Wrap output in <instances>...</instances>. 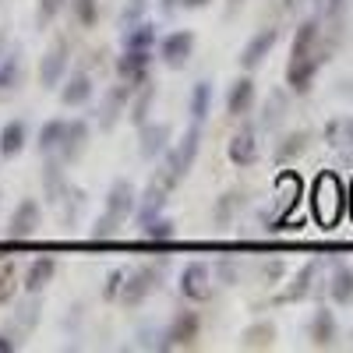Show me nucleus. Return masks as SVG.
Returning <instances> with one entry per match:
<instances>
[{
  "mask_svg": "<svg viewBox=\"0 0 353 353\" xmlns=\"http://www.w3.org/2000/svg\"><path fill=\"white\" fill-rule=\"evenodd\" d=\"M343 209H346V194H343L339 176L336 173H318V181L311 188V212H314L318 226L332 230L343 219Z\"/></svg>",
  "mask_w": 353,
  "mask_h": 353,
  "instance_id": "1",
  "label": "nucleus"
},
{
  "mask_svg": "<svg viewBox=\"0 0 353 353\" xmlns=\"http://www.w3.org/2000/svg\"><path fill=\"white\" fill-rule=\"evenodd\" d=\"M301 191H304V184H301L297 173H279L276 176V205H272V212L265 216V223H269L272 233H279V230H301V219H290L293 209L301 205Z\"/></svg>",
  "mask_w": 353,
  "mask_h": 353,
  "instance_id": "2",
  "label": "nucleus"
},
{
  "mask_svg": "<svg viewBox=\"0 0 353 353\" xmlns=\"http://www.w3.org/2000/svg\"><path fill=\"white\" fill-rule=\"evenodd\" d=\"M212 293H216V276H212L209 265H205V261L184 265V272H181V297L194 301V304H205V301H212Z\"/></svg>",
  "mask_w": 353,
  "mask_h": 353,
  "instance_id": "3",
  "label": "nucleus"
},
{
  "mask_svg": "<svg viewBox=\"0 0 353 353\" xmlns=\"http://www.w3.org/2000/svg\"><path fill=\"white\" fill-rule=\"evenodd\" d=\"M198 145H201V124H191L184 134H181V141L170 149V156H166V170L176 176V181H184L188 176V170L194 166V159H198Z\"/></svg>",
  "mask_w": 353,
  "mask_h": 353,
  "instance_id": "4",
  "label": "nucleus"
},
{
  "mask_svg": "<svg viewBox=\"0 0 353 353\" xmlns=\"http://www.w3.org/2000/svg\"><path fill=\"white\" fill-rule=\"evenodd\" d=\"M159 269L156 265H149V269H134L131 276H124V286H121V304H128V307H138V304H145V297H152V290L159 286Z\"/></svg>",
  "mask_w": 353,
  "mask_h": 353,
  "instance_id": "5",
  "label": "nucleus"
},
{
  "mask_svg": "<svg viewBox=\"0 0 353 353\" xmlns=\"http://www.w3.org/2000/svg\"><path fill=\"white\" fill-rule=\"evenodd\" d=\"M201 332V314L198 311H176L173 321L163 329V346L159 350H173V346H188L194 343Z\"/></svg>",
  "mask_w": 353,
  "mask_h": 353,
  "instance_id": "6",
  "label": "nucleus"
},
{
  "mask_svg": "<svg viewBox=\"0 0 353 353\" xmlns=\"http://www.w3.org/2000/svg\"><path fill=\"white\" fill-rule=\"evenodd\" d=\"M226 156H230V163H233V166H254V163H258V156H261L258 128L244 124L237 134L230 138V145H226Z\"/></svg>",
  "mask_w": 353,
  "mask_h": 353,
  "instance_id": "7",
  "label": "nucleus"
},
{
  "mask_svg": "<svg viewBox=\"0 0 353 353\" xmlns=\"http://www.w3.org/2000/svg\"><path fill=\"white\" fill-rule=\"evenodd\" d=\"M318 279H321V258H311L307 265H301V272L293 276L290 286L279 293V301H283V304H297V301L311 297L314 286H318Z\"/></svg>",
  "mask_w": 353,
  "mask_h": 353,
  "instance_id": "8",
  "label": "nucleus"
},
{
  "mask_svg": "<svg viewBox=\"0 0 353 353\" xmlns=\"http://www.w3.org/2000/svg\"><path fill=\"white\" fill-rule=\"evenodd\" d=\"M279 43V28H258V32L248 39V46L241 50V68L244 71H254V68H261L265 64V57L272 53V46Z\"/></svg>",
  "mask_w": 353,
  "mask_h": 353,
  "instance_id": "9",
  "label": "nucleus"
},
{
  "mask_svg": "<svg viewBox=\"0 0 353 353\" xmlns=\"http://www.w3.org/2000/svg\"><path fill=\"white\" fill-rule=\"evenodd\" d=\"M152 68V50H124V57H117V78L128 85H145Z\"/></svg>",
  "mask_w": 353,
  "mask_h": 353,
  "instance_id": "10",
  "label": "nucleus"
},
{
  "mask_svg": "<svg viewBox=\"0 0 353 353\" xmlns=\"http://www.w3.org/2000/svg\"><path fill=\"white\" fill-rule=\"evenodd\" d=\"M191 53H194V36L184 32V28H176V32H170L163 43H159V57H163V64L173 68V71H181L188 61H191Z\"/></svg>",
  "mask_w": 353,
  "mask_h": 353,
  "instance_id": "11",
  "label": "nucleus"
},
{
  "mask_svg": "<svg viewBox=\"0 0 353 353\" xmlns=\"http://www.w3.org/2000/svg\"><path fill=\"white\" fill-rule=\"evenodd\" d=\"M64 74H68V43L61 39V43H53L43 53V61H39V81H43V88H57V85L64 81Z\"/></svg>",
  "mask_w": 353,
  "mask_h": 353,
  "instance_id": "12",
  "label": "nucleus"
},
{
  "mask_svg": "<svg viewBox=\"0 0 353 353\" xmlns=\"http://www.w3.org/2000/svg\"><path fill=\"white\" fill-rule=\"evenodd\" d=\"M39 223H43V209H39V201L25 198V201H18V209H14V216H11V226H8V233H11L14 241L36 237Z\"/></svg>",
  "mask_w": 353,
  "mask_h": 353,
  "instance_id": "13",
  "label": "nucleus"
},
{
  "mask_svg": "<svg viewBox=\"0 0 353 353\" xmlns=\"http://www.w3.org/2000/svg\"><path fill=\"white\" fill-rule=\"evenodd\" d=\"M321 134H325V145L332 152H339L346 163H353V117H346V113L332 117Z\"/></svg>",
  "mask_w": 353,
  "mask_h": 353,
  "instance_id": "14",
  "label": "nucleus"
},
{
  "mask_svg": "<svg viewBox=\"0 0 353 353\" xmlns=\"http://www.w3.org/2000/svg\"><path fill=\"white\" fill-rule=\"evenodd\" d=\"M307 339L314 343V346H332L336 339H339V321H336V314L321 304V307H314V314H311V321H307Z\"/></svg>",
  "mask_w": 353,
  "mask_h": 353,
  "instance_id": "15",
  "label": "nucleus"
},
{
  "mask_svg": "<svg viewBox=\"0 0 353 353\" xmlns=\"http://www.w3.org/2000/svg\"><path fill=\"white\" fill-rule=\"evenodd\" d=\"M128 99H131V85H128V81L113 85L110 92L103 96V103H99V128H103V131H110V128L117 124V117L128 110Z\"/></svg>",
  "mask_w": 353,
  "mask_h": 353,
  "instance_id": "16",
  "label": "nucleus"
},
{
  "mask_svg": "<svg viewBox=\"0 0 353 353\" xmlns=\"http://www.w3.org/2000/svg\"><path fill=\"white\" fill-rule=\"evenodd\" d=\"M43 188H46V201L50 205H64L71 188H68V176H64V163L46 156V166H43Z\"/></svg>",
  "mask_w": 353,
  "mask_h": 353,
  "instance_id": "17",
  "label": "nucleus"
},
{
  "mask_svg": "<svg viewBox=\"0 0 353 353\" xmlns=\"http://www.w3.org/2000/svg\"><path fill=\"white\" fill-rule=\"evenodd\" d=\"M138 131H141V134H138V152H141V159H156V156H163V152L170 149V128H166V124H149V121H145Z\"/></svg>",
  "mask_w": 353,
  "mask_h": 353,
  "instance_id": "18",
  "label": "nucleus"
},
{
  "mask_svg": "<svg viewBox=\"0 0 353 353\" xmlns=\"http://www.w3.org/2000/svg\"><path fill=\"white\" fill-rule=\"evenodd\" d=\"M251 106H254V81H251V74H241L226 88V113L244 117V113H251Z\"/></svg>",
  "mask_w": 353,
  "mask_h": 353,
  "instance_id": "19",
  "label": "nucleus"
},
{
  "mask_svg": "<svg viewBox=\"0 0 353 353\" xmlns=\"http://www.w3.org/2000/svg\"><path fill=\"white\" fill-rule=\"evenodd\" d=\"M85 149H88V124H85V121H68L61 152H57V156H61V163H74Z\"/></svg>",
  "mask_w": 353,
  "mask_h": 353,
  "instance_id": "20",
  "label": "nucleus"
},
{
  "mask_svg": "<svg viewBox=\"0 0 353 353\" xmlns=\"http://www.w3.org/2000/svg\"><path fill=\"white\" fill-rule=\"evenodd\" d=\"M134 198H138V194H134V184H131V181H113L110 191H106V212L128 219V216L134 212Z\"/></svg>",
  "mask_w": 353,
  "mask_h": 353,
  "instance_id": "21",
  "label": "nucleus"
},
{
  "mask_svg": "<svg viewBox=\"0 0 353 353\" xmlns=\"http://www.w3.org/2000/svg\"><path fill=\"white\" fill-rule=\"evenodd\" d=\"M325 290H329V297L336 301V304H353V269L350 265H332V272H329V279H325Z\"/></svg>",
  "mask_w": 353,
  "mask_h": 353,
  "instance_id": "22",
  "label": "nucleus"
},
{
  "mask_svg": "<svg viewBox=\"0 0 353 353\" xmlns=\"http://www.w3.org/2000/svg\"><path fill=\"white\" fill-rule=\"evenodd\" d=\"M92 78H88L85 71H78V74H71L68 81H61V103L64 106H85L88 99H92Z\"/></svg>",
  "mask_w": 353,
  "mask_h": 353,
  "instance_id": "23",
  "label": "nucleus"
},
{
  "mask_svg": "<svg viewBox=\"0 0 353 353\" xmlns=\"http://www.w3.org/2000/svg\"><path fill=\"white\" fill-rule=\"evenodd\" d=\"M21 85V50H4L0 57V99H8Z\"/></svg>",
  "mask_w": 353,
  "mask_h": 353,
  "instance_id": "24",
  "label": "nucleus"
},
{
  "mask_svg": "<svg viewBox=\"0 0 353 353\" xmlns=\"http://www.w3.org/2000/svg\"><path fill=\"white\" fill-rule=\"evenodd\" d=\"M286 110H290V92H283V88L269 92V99H265V106H261V121H258V128H261V131H276V128L283 124Z\"/></svg>",
  "mask_w": 353,
  "mask_h": 353,
  "instance_id": "25",
  "label": "nucleus"
},
{
  "mask_svg": "<svg viewBox=\"0 0 353 353\" xmlns=\"http://www.w3.org/2000/svg\"><path fill=\"white\" fill-rule=\"evenodd\" d=\"M25 141H28V128H25V121H8L4 128H0V156H4V159L21 156Z\"/></svg>",
  "mask_w": 353,
  "mask_h": 353,
  "instance_id": "26",
  "label": "nucleus"
},
{
  "mask_svg": "<svg viewBox=\"0 0 353 353\" xmlns=\"http://www.w3.org/2000/svg\"><path fill=\"white\" fill-rule=\"evenodd\" d=\"M121 46L124 50H152L156 46V25L152 21H134V25H128L124 32H121Z\"/></svg>",
  "mask_w": 353,
  "mask_h": 353,
  "instance_id": "27",
  "label": "nucleus"
},
{
  "mask_svg": "<svg viewBox=\"0 0 353 353\" xmlns=\"http://www.w3.org/2000/svg\"><path fill=\"white\" fill-rule=\"evenodd\" d=\"M64 131H68V121H46L43 128H39V138H36V145H39V152L43 156H57L61 152V141H64Z\"/></svg>",
  "mask_w": 353,
  "mask_h": 353,
  "instance_id": "28",
  "label": "nucleus"
},
{
  "mask_svg": "<svg viewBox=\"0 0 353 353\" xmlns=\"http://www.w3.org/2000/svg\"><path fill=\"white\" fill-rule=\"evenodd\" d=\"M307 145H311V134H307V131H293V134H286V138L276 145V163L283 166V163L301 159V156L307 152Z\"/></svg>",
  "mask_w": 353,
  "mask_h": 353,
  "instance_id": "29",
  "label": "nucleus"
},
{
  "mask_svg": "<svg viewBox=\"0 0 353 353\" xmlns=\"http://www.w3.org/2000/svg\"><path fill=\"white\" fill-rule=\"evenodd\" d=\"M53 276H57V261L53 258H36L32 265H28V272H25V290L28 293H39Z\"/></svg>",
  "mask_w": 353,
  "mask_h": 353,
  "instance_id": "30",
  "label": "nucleus"
},
{
  "mask_svg": "<svg viewBox=\"0 0 353 353\" xmlns=\"http://www.w3.org/2000/svg\"><path fill=\"white\" fill-rule=\"evenodd\" d=\"M244 205H248L244 191H226V194H219V198H216V209H212L216 226H226L233 216H237V212L244 209Z\"/></svg>",
  "mask_w": 353,
  "mask_h": 353,
  "instance_id": "31",
  "label": "nucleus"
},
{
  "mask_svg": "<svg viewBox=\"0 0 353 353\" xmlns=\"http://www.w3.org/2000/svg\"><path fill=\"white\" fill-rule=\"evenodd\" d=\"M191 121L194 124H205V117L212 113V81H198L191 88Z\"/></svg>",
  "mask_w": 353,
  "mask_h": 353,
  "instance_id": "32",
  "label": "nucleus"
},
{
  "mask_svg": "<svg viewBox=\"0 0 353 353\" xmlns=\"http://www.w3.org/2000/svg\"><path fill=\"white\" fill-rule=\"evenodd\" d=\"M39 314H43V301H39V293H28V301L18 304L14 311V321H18V329L21 332H32L39 325Z\"/></svg>",
  "mask_w": 353,
  "mask_h": 353,
  "instance_id": "33",
  "label": "nucleus"
},
{
  "mask_svg": "<svg viewBox=\"0 0 353 353\" xmlns=\"http://www.w3.org/2000/svg\"><path fill=\"white\" fill-rule=\"evenodd\" d=\"M241 339H244L248 350H265V346H272V339H276V325L272 321H258V325L244 329Z\"/></svg>",
  "mask_w": 353,
  "mask_h": 353,
  "instance_id": "34",
  "label": "nucleus"
},
{
  "mask_svg": "<svg viewBox=\"0 0 353 353\" xmlns=\"http://www.w3.org/2000/svg\"><path fill=\"white\" fill-rule=\"evenodd\" d=\"M138 230H141L145 241H156V244H166V241L176 237V226H173L170 219H163V216H156V219H149V223H141Z\"/></svg>",
  "mask_w": 353,
  "mask_h": 353,
  "instance_id": "35",
  "label": "nucleus"
},
{
  "mask_svg": "<svg viewBox=\"0 0 353 353\" xmlns=\"http://www.w3.org/2000/svg\"><path fill=\"white\" fill-rule=\"evenodd\" d=\"M152 99H156V85H152V78L145 81V88L138 92V99H134V106H131V121L141 128L145 121H149V113H152Z\"/></svg>",
  "mask_w": 353,
  "mask_h": 353,
  "instance_id": "36",
  "label": "nucleus"
},
{
  "mask_svg": "<svg viewBox=\"0 0 353 353\" xmlns=\"http://www.w3.org/2000/svg\"><path fill=\"white\" fill-rule=\"evenodd\" d=\"M71 11H74V21L81 28H96L99 21V0H68Z\"/></svg>",
  "mask_w": 353,
  "mask_h": 353,
  "instance_id": "37",
  "label": "nucleus"
},
{
  "mask_svg": "<svg viewBox=\"0 0 353 353\" xmlns=\"http://www.w3.org/2000/svg\"><path fill=\"white\" fill-rule=\"evenodd\" d=\"M121 216H113V212H103L99 219H96V226H92V237L96 241H110V237H117L121 233Z\"/></svg>",
  "mask_w": 353,
  "mask_h": 353,
  "instance_id": "38",
  "label": "nucleus"
},
{
  "mask_svg": "<svg viewBox=\"0 0 353 353\" xmlns=\"http://www.w3.org/2000/svg\"><path fill=\"white\" fill-rule=\"evenodd\" d=\"M346 4H350V0H314V14L321 21H339L343 11H346Z\"/></svg>",
  "mask_w": 353,
  "mask_h": 353,
  "instance_id": "39",
  "label": "nucleus"
},
{
  "mask_svg": "<svg viewBox=\"0 0 353 353\" xmlns=\"http://www.w3.org/2000/svg\"><path fill=\"white\" fill-rule=\"evenodd\" d=\"M145 8H149V0H128L124 11H121V25L128 28V25L141 21V18H145Z\"/></svg>",
  "mask_w": 353,
  "mask_h": 353,
  "instance_id": "40",
  "label": "nucleus"
},
{
  "mask_svg": "<svg viewBox=\"0 0 353 353\" xmlns=\"http://www.w3.org/2000/svg\"><path fill=\"white\" fill-rule=\"evenodd\" d=\"M14 297V265H0V304Z\"/></svg>",
  "mask_w": 353,
  "mask_h": 353,
  "instance_id": "41",
  "label": "nucleus"
},
{
  "mask_svg": "<svg viewBox=\"0 0 353 353\" xmlns=\"http://www.w3.org/2000/svg\"><path fill=\"white\" fill-rule=\"evenodd\" d=\"M64 8H68V0H39V25H50Z\"/></svg>",
  "mask_w": 353,
  "mask_h": 353,
  "instance_id": "42",
  "label": "nucleus"
},
{
  "mask_svg": "<svg viewBox=\"0 0 353 353\" xmlns=\"http://www.w3.org/2000/svg\"><path fill=\"white\" fill-rule=\"evenodd\" d=\"M212 276H219V283H230L233 286V283L241 279V269H237V261H219Z\"/></svg>",
  "mask_w": 353,
  "mask_h": 353,
  "instance_id": "43",
  "label": "nucleus"
},
{
  "mask_svg": "<svg viewBox=\"0 0 353 353\" xmlns=\"http://www.w3.org/2000/svg\"><path fill=\"white\" fill-rule=\"evenodd\" d=\"M124 276H128V272H121V269H113V272L106 276V290H103L106 301H117V293H121V286H124Z\"/></svg>",
  "mask_w": 353,
  "mask_h": 353,
  "instance_id": "44",
  "label": "nucleus"
},
{
  "mask_svg": "<svg viewBox=\"0 0 353 353\" xmlns=\"http://www.w3.org/2000/svg\"><path fill=\"white\" fill-rule=\"evenodd\" d=\"M261 272H265V279H279L283 276V261H269Z\"/></svg>",
  "mask_w": 353,
  "mask_h": 353,
  "instance_id": "45",
  "label": "nucleus"
},
{
  "mask_svg": "<svg viewBox=\"0 0 353 353\" xmlns=\"http://www.w3.org/2000/svg\"><path fill=\"white\" fill-rule=\"evenodd\" d=\"M184 8V0H159V11L163 14H173V11H181Z\"/></svg>",
  "mask_w": 353,
  "mask_h": 353,
  "instance_id": "46",
  "label": "nucleus"
},
{
  "mask_svg": "<svg viewBox=\"0 0 353 353\" xmlns=\"http://www.w3.org/2000/svg\"><path fill=\"white\" fill-rule=\"evenodd\" d=\"M14 346H18V343H14L11 336H4V332H0V353H14Z\"/></svg>",
  "mask_w": 353,
  "mask_h": 353,
  "instance_id": "47",
  "label": "nucleus"
},
{
  "mask_svg": "<svg viewBox=\"0 0 353 353\" xmlns=\"http://www.w3.org/2000/svg\"><path fill=\"white\" fill-rule=\"evenodd\" d=\"M209 4H212V0H184L188 11H201V8H209Z\"/></svg>",
  "mask_w": 353,
  "mask_h": 353,
  "instance_id": "48",
  "label": "nucleus"
},
{
  "mask_svg": "<svg viewBox=\"0 0 353 353\" xmlns=\"http://www.w3.org/2000/svg\"><path fill=\"white\" fill-rule=\"evenodd\" d=\"M346 205H350V216H353V184H350V194H346Z\"/></svg>",
  "mask_w": 353,
  "mask_h": 353,
  "instance_id": "49",
  "label": "nucleus"
},
{
  "mask_svg": "<svg viewBox=\"0 0 353 353\" xmlns=\"http://www.w3.org/2000/svg\"><path fill=\"white\" fill-rule=\"evenodd\" d=\"M4 50H8V36H0V57H4Z\"/></svg>",
  "mask_w": 353,
  "mask_h": 353,
  "instance_id": "50",
  "label": "nucleus"
},
{
  "mask_svg": "<svg viewBox=\"0 0 353 353\" xmlns=\"http://www.w3.org/2000/svg\"><path fill=\"white\" fill-rule=\"evenodd\" d=\"M0 198H4V194H0Z\"/></svg>",
  "mask_w": 353,
  "mask_h": 353,
  "instance_id": "51",
  "label": "nucleus"
}]
</instances>
